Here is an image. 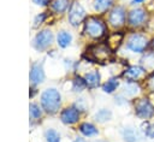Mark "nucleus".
<instances>
[{"label":"nucleus","mask_w":154,"mask_h":142,"mask_svg":"<svg viewBox=\"0 0 154 142\" xmlns=\"http://www.w3.org/2000/svg\"><path fill=\"white\" fill-rule=\"evenodd\" d=\"M108 22L114 28L122 26L124 24V22H125V11H124V8L122 6L114 7L111 11L109 16H108Z\"/></svg>","instance_id":"0eeeda50"},{"label":"nucleus","mask_w":154,"mask_h":142,"mask_svg":"<svg viewBox=\"0 0 154 142\" xmlns=\"http://www.w3.org/2000/svg\"><path fill=\"white\" fill-rule=\"evenodd\" d=\"M123 136H124V140L126 142H141L142 141L141 134L136 129H134V128H126V129H124Z\"/></svg>","instance_id":"f8f14e48"},{"label":"nucleus","mask_w":154,"mask_h":142,"mask_svg":"<svg viewBox=\"0 0 154 142\" xmlns=\"http://www.w3.org/2000/svg\"><path fill=\"white\" fill-rule=\"evenodd\" d=\"M78 118L79 112L76 107H67L60 114V119L64 124H75L76 122H78Z\"/></svg>","instance_id":"9d476101"},{"label":"nucleus","mask_w":154,"mask_h":142,"mask_svg":"<svg viewBox=\"0 0 154 142\" xmlns=\"http://www.w3.org/2000/svg\"><path fill=\"white\" fill-rule=\"evenodd\" d=\"M53 42V34L51 30L48 29H45L42 31H40L34 41H32V46L37 49V51H42V49H46L51 43Z\"/></svg>","instance_id":"39448f33"},{"label":"nucleus","mask_w":154,"mask_h":142,"mask_svg":"<svg viewBox=\"0 0 154 142\" xmlns=\"http://www.w3.org/2000/svg\"><path fill=\"white\" fill-rule=\"evenodd\" d=\"M144 73H146V70H144L142 66H140V65H132V66L128 67V69L124 71L123 76H124V77L126 78V81H129V82H136V81L140 79Z\"/></svg>","instance_id":"1a4fd4ad"},{"label":"nucleus","mask_w":154,"mask_h":142,"mask_svg":"<svg viewBox=\"0 0 154 142\" xmlns=\"http://www.w3.org/2000/svg\"><path fill=\"white\" fill-rule=\"evenodd\" d=\"M143 1H144V0H132L131 4H132V5H136V4H140V2H143Z\"/></svg>","instance_id":"cd10ccee"},{"label":"nucleus","mask_w":154,"mask_h":142,"mask_svg":"<svg viewBox=\"0 0 154 142\" xmlns=\"http://www.w3.org/2000/svg\"><path fill=\"white\" fill-rule=\"evenodd\" d=\"M142 64L146 71H154V54H147L142 59Z\"/></svg>","instance_id":"a211bd4d"},{"label":"nucleus","mask_w":154,"mask_h":142,"mask_svg":"<svg viewBox=\"0 0 154 142\" xmlns=\"http://www.w3.org/2000/svg\"><path fill=\"white\" fill-rule=\"evenodd\" d=\"M85 32L93 39H100L106 32V25L101 19L95 17H90L85 22Z\"/></svg>","instance_id":"f03ea898"},{"label":"nucleus","mask_w":154,"mask_h":142,"mask_svg":"<svg viewBox=\"0 0 154 142\" xmlns=\"http://www.w3.org/2000/svg\"><path fill=\"white\" fill-rule=\"evenodd\" d=\"M84 81L87 87L89 88H96L100 84V73L97 71H90L84 76Z\"/></svg>","instance_id":"ddd939ff"},{"label":"nucleus","mask_w":154,"mask_h":142,"mask_svg":"<svg viewBox=\"0 0 154 142\" xmlns=\"http://www.w3.org/2000/svg\"><path fill=\"white\" fill-rule=\"evenodd\" d=\"M29 112H30V117H31L32 119H37V118H40L41 114H42L40 107H38L36 103H30V106H29Z\"/></svg>","instance_id":"4be33fe9"},{"label":"nucleus","mask_w":154,"mask_h":142,"mask_svg":"<svg viewBox=\"0 0 154 142\" xmlns=\"http://www.w3.org/2000/svg\"><path fill=\"white\" fill-rule=\"evenodd\" d=\"M144 134H146V136H148L150 138H154V124L148 125L144 130Z\"/></svg>","instance_id":"b1692460"},{"label":"nucleus","mask_w":154,"mask_h":142,"mask_svg":"<svg viewBox=\"0 0 154 142\" xmlns=\"http://www.w3.org/2000/svg\"><path fill=\"white\" fill-rule=\"evenodd\" d=\"M84 87H87L85 81L82 79L81 77H77V78L73 81V90H75V91H81Z\"/></svg>","instance_id":"5701e85b"},{"label":"nucleus","mask_w":154,"mask_h":142,"mask_svg":"<svg viewBox=\"0 0 154 142\" xmlns=\"http://www.w3.org/2000/svg\"><path fill=\"white\" fill-rule=\"evenodd\" d=\"M113 4V0H94V8L99 12H103L109 8Z\"/></svg>","instance_id":"dca6fc26"},{"label":"nucleus","mask_w":154,"mask_h":142,"mask_svg":"<svg viewBox=\"0 0 154 142\" xmlns=\"http://www.w3.org/2000/svg\"><path fill=\"white\" fill-rule=\"evenodd\" d=\"M109 118H111V112H109L108 110L102 108V110H100L97 113H95V120L99 122V123H103V122L108 120Z\"/></svg>","instance_id":"aec40b11"},{"label":"nucleus","mask_w":154,"mask_h":142,"mask_svg":"<svg viewBox=\"0 0 154 142\" xmlns=\"http://www.w3.org/2000/svg\"><path fill=\"white\" fill-rule=\"evenodd\" d=\"M97 142H102V141H97Z\"/></svg>","instance_id":"7c9ffc66"},{"label":"nucleus","mask_w":154,"mask_h":142,"mask_svg":"<svg viewBox=\"0 0 154 142\" xmlns=\"http://www.w3.org/2000/svg\"><path fill=\"white\" fill-rule=\"evenodd\" d=\"M73 142H85V141H84L83 138H81V137H78V138H76V140H75Z\"/></svg>","instance_id":"c85d7f7f"},{"label":"nucleus","mask_w":154,"mask_h":142,"mask_svg":"<svg viewBox=\"0 0 154 142\" xmlns=\"http://www.w3.org/2000/svg\"><path fill=\"white\" fill-rule=\"evenodd\" d=\"M118 85H119V82H118V79L117 78H109L103 85H102V89H103V91L105 93H113L117 88H118Z\"/></svg>","instance_id":"f3484780"},{"label":"nucleus","mask_w":154,"mask_h":142,"mask_svg":"<svg viewBox=\"0 0 154 142\" xmlns=\"http://www.w3.org/2000/svg\"><path fill=\"white\" fill-rule=\"evenodd\" d=\"M61 103V96L60 93L55 88H48L46 89L41 95V105L43 110L48 113H55Z\"/></svg>","instance_id":"f257e3e1"},{"label":"nucleus","mask_w":154,"mask_h":142,"mask_svg":"<svg viewBox=\"0 0 154 142\" xmlns=\"http://www.w3.org/2000/svg\"><path fill=\"white\" fill-rule=\"evenodd\" d=\"M148 39L146 35H142V34H132L129 40H128V43H126V47L135 52V53H142L144 52V49L148 47Z\"/></svg>","instance_id":"7ed1b4c3"},{"label":"nucleus","mask_w":154,"mask_h":142,"mask_svg":"<svg viewBox=\"0 0 154 142\" xmlns=\"http://www.w3.org/2000/svg\"><path fill=\"white\" fill-rule=\"evenodd\" d=\"M32 2H34V4H36V5L45 6V5H47V4L49 2V0H32Z\"/></svg>","instance_id":"a878e982"},{"label":"nucleus","mask_w":154,"mask_h":142,"mask_svg":"<svg viewBox=\"0 0 154 142\" xmlns=\"http://www.w3.org/2000/svg\"><path fill=\"white\" fill-rule=\"evenodd\" d=\"M69 6V1L67 0H54L52 4V8L55 12H64Z\"/></svg>","instance_id":"6ab92c4d"},{"label":"nucleus","mask_w":154,"mask_h":142,"mask_svg":"<svg viewBox=\"0 0 154 142\" xmlns=\"http://www.w3.org/2000/svg\"><path fill=\"white\" fill-rule=\"evenodd\" d=\"M45 138H46V142H60V136L59 134L53 130V129H48L45 134Z\"/></svg>","instance_id":"412c9836"},{"label":"nucleus","mask_w":154,"mask_h":142,"mask_svg":"<svg viewBox=\"0 0 154 142\" xmlns=\"http://www.w3.org/2000/svg\"><path fill=\"white\" fill-rule=\"evenodd\" d=\"M71 40H72V36L71 34H69L67 31H60L57 36V41H58V45L63 48L67 47L70 43H71Z\"/></svg>","instance_id":"4468645a"},{"label":"nucleus","mask_w":154,"mask_h":142,"mask_svg":"<svg viewBox=\"0 0 154 142\" xmlns=\"http://www.w3.org/2000/svg\"><path fill=\"white\" fill-rule=\"evenodd\" d=\"M79 131H81L84 136H88V137L97 135V129H96L93 124H90V123H83V124H81Z\"/></svg>","instance_id":"2eb2a0df"},{"label":"nucleus","mask_w":154,"mask_h":142,"mask_svg":"<svg viewBox=\"0 0 154 142\" xmlns=\"http://www.w3.org/2000/svg\"><path fill=\"white\" fill-rule=\"evenodd\" d=\"M152 51L154 52V40H153V42H152Z\"/></svg>","instance_id":"c756f323"},{"label":"nucleus","mask_w":154,"mask_h":142,"mask_svg":"<svg viewBox=\"0 0 154 142\" xmlns=\"http://www.w3.org/2000/svg\"><path fill=\"white\" fill-rule=\"evenodd\" d=\"M147 19V12L143 8H135L130 11L128 16V22L131 26H140Z\"/></svg>","instance_id":"6e6552de"},{"label":"nucleus","mask_w":154,"mask_h":142,"mask_svg":"<svg viewBox=\"0 0 154 142\" xmlns=\"http://www.w3.org/2000/svg\"><path fill=\"white\" fill-rule=\"evenodd\" d=\"M85 17V11L84 8L78 4V2H73L71 4L70 8H69V22L71 25L77 26L78 24H81V22L84 19Z\"/></svg>","instance_id":"423d86ee"},{"label":"nucleus","mask_w":154,"mask_h":142,"mask_svg":"<svg viewBox=\"0 0 154 142\" xmlns=\"http://www.w3.org/2000/svg\"><path fill=\"white\" fill-rule=\"evenodd\" d=\"M45 78V72H43V67H42V64H34L31 66V70H30V81L31 83L34 84H37V83H41Z\"/></svg>","instance_id":"9b49d317"},{"label":"nucleus","mask_w":154,"mask_h":142,"mask_svg":"<svg viewBox=\"0 0 154 142\" xmlns=\"http://www.w3.org/2000/svg\"><path fill=\"white\" fill-rule=\"evenodd\" d=\"M148 85H149V88H150V89L154 91V76H153L150 79H149V82H148Z\"/></svg>","instance_id":"bb28decb"},{"label":"nucleus","mask_w":154,"mask_h":142,"mask_svg":"<svg viewBox=\"0 0 154 142\" xmlns=\"http://www.w3.org/2000/svg\"><path fill=\"white\" fill-rule=\"evenodd\" d=\"M45 17H46V14H45V13H41V14L36 16V18H35V20H34V28L38 26V25H40V24H41V23L43 22Z\"/></svg>","instance_id":"393cba45"},{"label":"nucleus","mask_w":154,"mask_h":142,"mask_svg":"<svg viewBox=\"0 0 154 142\" xmlns=\"http://www.w3.org/2000/svg\"><path fill=\"white\" fill-rule=\"evenodd\" d=\"M135 112L137 117L142 119H149L154 116V107L148 99H140L136 101Z\"/></svg>","instance_id":"20e7f679"}]
</instances>
